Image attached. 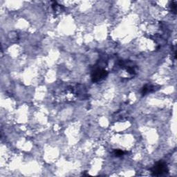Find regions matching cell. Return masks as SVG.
I'll return each instance as SVG.
<instances>
[{
	"label": "cell",
	"mask_w": 177,
	"mask_h": 177,
	"mask_svg": "<svg viewBox=\"0 0 177 177\" xmlns=\"http://www.w3.org/2000/svg\"><path fill=\"white\" fill-rule=\"evenodd\" d=\"M168 172L167 164L163 161H159L154 165L152 169V173L153 176H161Z\"/></svg>",
	"instance_id": "1"
},
{
	"label": "cell",
	"mask_w": 177,
	"mask_h": 177,
	"mask_svg": "<svg viewBox=\"0 0 177 177\" xmlns=\"http://www.w3.org/2000/svg\"><path fill=\"white\" fill-rule=\"evenodd\" d=\"M107 76V72L104 69H98L93 71L92 75V81L94 82H98L103 80Z\"/></svg>",
	"instance_id": "2"
},
{
	"label": "cell",
	"mask_w": 177,
	"mask_h": 177,
	"mask_svg": "<svg viewBox=\"0 0 177 177\" xmlns=\"http://www.w3.org/2000/svg\"><path fill=\"white\" fill-rule=\"evenodd\" d=\"M113 153H114V155L115 156L120 157V156H123L124 152L122 151V150H115Z\"/></svg>",
	"instance_id": "3"
},
{
	"label": "cell",
	"mask_w": 177,
	"mask_h": 177,
	"mask_svg": "<svg viewBox=\"0 0 177 177\" xmlns=\"http://www.w3.org/2000/svg\"><path fill=\"white\" fill-rule=\"evenodd\" d=\"M171 8H172V10L174 13L176 14V3L175 1H173L172 3L171 4Z\"/></svg>",
	"instance_id": "4"
}]
</instances>
